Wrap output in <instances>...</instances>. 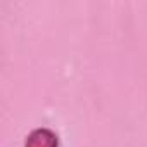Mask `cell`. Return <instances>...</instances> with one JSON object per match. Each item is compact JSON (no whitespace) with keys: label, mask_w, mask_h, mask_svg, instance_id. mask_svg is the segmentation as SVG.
Segmentation results:
<instances>
[{"label":"cell","mask_w":147,"mask_h":147,"mask_svg":"<svg viewBox=\"0 0 147 147\" xmlns=\"http://www.w3.org/2000/svg\"><path fill=\"white\" fill-rule=\"evenodd\" d=\"M24 147H59V135L50 128H35L26 135Z\"/></svg>","instance_id":"1"}]
</instances>
